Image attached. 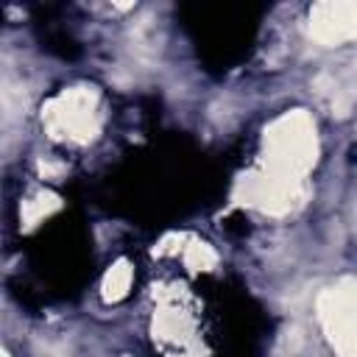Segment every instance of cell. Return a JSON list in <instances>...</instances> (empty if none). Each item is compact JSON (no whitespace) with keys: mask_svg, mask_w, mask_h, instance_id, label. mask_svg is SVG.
I'll use <instances>...</instances> for the list:
<instances>
[{"mask_svg":"<svg viewBox=\"0 0 357 357\" xmlns=\"http://www.w3.org/2000/svg\"><path fill=\"white\" fill-rule=\"evenodd\" d=\"M100 287H103V298H106V301L123 298V296L128 293V287H131V268H128V262H126V259L114 262V265L106 271Z\"/></svg>","mask_w":357,"mask_h":357,"instance_id":"5b68a950","label":"cell"},{"mask_svg":"<svg viewBox=\"0 0 357 357\" xmlns=\"http://www.w3.org/2000/svg\"><path fill=\"white\" fill-rule=\"evenodd\" d=\"M59 206H61V201H59L56 195L42 192V195H36V198H31V201L22 204V223H25V226H33V223H39L42 218H47L50 212H56Z\"/></svg>","mask_w":357,"mask_h":357,"instance_id":"8992f818","label":"cell"},{"mask_svg":"<svg viewBox=\"0 0 357 357\" xmlns=\"http://www.w3.org/2000/svg\"><path fill=\"white\" fill-rule=\"evenodd\" d=\"M318 315L329 343L343 357H357V282L346 279L318 298Z\"/></svg>","mask_w":357,"mask_h":357,"instance_id":"3957f363","label":"cell"},{"mask_svg":"<svg viewBox=\"0 0 357 357\" xmlns=\"http://www.w3.org/2000/svg\"><path fill=\"white\" fill-rule=\"evenodd\" d=\"M98 95L86 86H70L61 95H56L45 112L42 120L50 131V137L59 139H75L89 142L98 134Z\"/></svg>","mask_w":357,"mask_h":357,"instance_id":"7a4b0ae2","label":"cell"},{"mask_svg":"<svg viewBox=\"0 0 357 357\" xmlns=\"http://www.w3.org/2000/svg\"><path fill=\"white\" fill-rule=\"evenodd\" d=\"M310 36L335 47L357 36V0H324L310 11Z\"/></svg>","mask_w":357,"mask_h":357,"instance_id":"277c9868","label":"cell"},{"mask_svg":"<svg viewBox=\"0 0 357 357\" xmlns=\"http://www.w3.org/2000/svg\"><path fill=\"white\" fill-rule=\"evenodd\" d=\"M315 156H318V139L307 112L301 109L287 112L265 131L268 173L301 181V176L315 165Z\"/></svg>","mask_w":357,"mask_h":357,"instance_id":"6da1fadb","label":"cell"},{"mask_svg":"<svg viewBox=\"0 0 357 357\" xmlns=\"http://www.w3.org/2000/svg\"><path fill=\"white\" fill-rule=\"evenodd\" d=\"M0 357H11V354H8V351H3V354H0Z\"/></svg>","mask_w":357,"mask_h":357,"instance_id":"52a82bcc","label":"cell"}]
</instances>
